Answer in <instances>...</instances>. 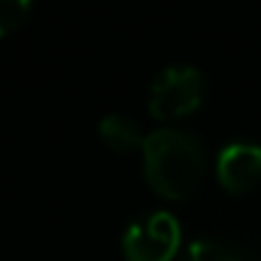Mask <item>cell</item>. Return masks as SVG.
Masks as SVG:
<instances>
[{
	"instance_id": "1",
	"label": "cell",
	"mask_w": 261,
	"mask_h": 261,
	"mask_svg": "<svg viewBox=\"0 0 261 261\" xmlns=\"http://www.w3.org/2000/svg\"><path fill=\"white\" fill-rule=\"evenodd\" d=\"M146 180L163 197H186L199 182L205 154L199 141L186 129L160 126L141 141Z\"/></svg>"
},
{
	"instance_id": "2",
	"label": "cell",
	"mask_w": 261,
	"mask_h": 261,
	"mask_svg": "<svg viewBox=\"0 0 261 261\" xmlns=\"http://www.w3.org/2000/svg\"><path fill=\"white\" fill-rule=\"evenodd\" d=\"M202 101V73L191 65H169L149 87V113L154 118H177Z\"/></svg>"
},
{
	"instance_id": "3",
	"label": "cell",
	"mask_w": 261,
	"mask_h": 261,
	"mask_svg": "<svg viewBox=\"0 0 261 261\" xmlns=\"http://www.w3.org/2000/svg\"><path fill=\"white\" fill-rule=\"evenodd\" d=\"M177 244H180V225L169 211L138 216L124 233V253L129 261H169Z\"/></svg>"
},
{
	"instance_id": "4",
	"label": "cell",
	"mask_w": 261,
	"mask_h": 261,
	"mask_svg": "<svg viewBox=\"0 0 261 261\" xmlns=\"http://www.w3.org/2000/svg\"><path fill=\"white\" fill-rule=\"evenodd\" d=\"M216 174L230 191H244L261 177V146L253 141H230L216 154Z\"/></svg>"
},
{
	"instance_id": "5",
	"label": "cell",
	"mask_w": 261,
	"mask_h": 261,
	"mask_svg": "<svg viewBox=\"0 0 261 261\" xmlns=\"http://www.w3.org/2000/svg\"><path fill=\"white\" fill-rule=\"evenodd\" d=\"M98 135H101V141L107 143L110 149H115V152H126V149H132L135 143H141V126L135 124V121L129 118V115H104L101 124H98Z\"/></svg>"
},
{
	"instance_id": "6",
	"label": "cell",
	"mask_w": 261,
	"mask_h": 261,
	"mask_svg": "<svg viewBox=\"0 0 261 261\" xmlns=\"http://www.w3.org/2000/svg\"><path fill=\"white\" fill-rule=\"evenodd\" d=\"M186 261H239L230 247H225L216 239H197L188 244Z\"/></svg>"
},
{
	"instance_id": "7",
	"label": "cell",
	"mask_w": 261,
	"mask_h": 261,
	"mask_svg": "<svg viewBox=\"0 0 261 261\" xmlns=\"http://www.w3.org/2000/svg\"><path fill=\"white\" fill-rule=\"evenodd\" d=\"M31 0H0V37L14 31L29 17Z\"/></svg>"
}]
</instances>
